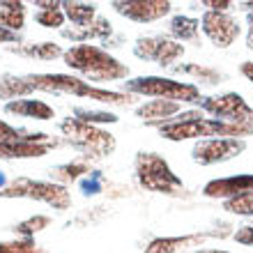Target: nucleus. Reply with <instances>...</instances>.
<instances>
[{"instance_id":"nucleus-1","label":"nucleus","mask_w":253,"mask_h":253,"mask_svg":"<svg viewBox=\"0 0 253 253\" xmlns=\"http://www.w3.org/2000/svg\"><path fill=\"white\" fill-rule=\"evenodd\" d=\"M65 65L74 72L83 74L87 81L106 83V81H122L129 76V67L118 62L111 53L94 44H76L65 51Z\"/></svg>"},{"instance_id":"nucleus-2","label":"nucleus","mask_w":253,"mask_h":253,"mask_svg":"<svg viewBox=\"0 0 253 253\" xmlns=\"http://www.w3.org/2000/svg\"><path fill=\"white\" fill-rule=\"evenodd\" d=\"M26 81L33 85V90H44V92H65L76 94V97H85L101 104H113V106H126L131 104L133 97L129 92H111V90H97V87L87 85L85 81L79 76H69V74H30Z\"/></svg>"},{"instance_id":"nucleus-3","label":"nucleus","mask_w":253,"mask_h":253,"mask_svg":"<svg viewBox=\"0 0 253 253\" xmlns=\"http://www.w3.org/2000/svg\"><path fill=\"white\" fill-rule=\"evenodd\" d=\"M129 94H145V97H157L164 101H177V104H200V90L191 83L164 79V76H140V79L126 81L125 83Z\"/></svg>"},{"instance_id":"nucleus-4","label":"nucleus","mask_w":253,"mask_h":253,"mask_svg":"<svg viewBox=\"0 0 253 253\" xmlns=\"http://www.w3.org/2000/svg\"><path fill=\"white\" fill-rule=\"evenodd\" d=\"M136 177L140 187L157 193H180L184 191V184L177 175L170 170L164 157L154 152H140L136 157Z\"/></svg>"},{"instance_id":"nucleus-5","label":"nucleus","mask_w":253,"mask_h":253,"mask_svg":"<svg viewBox=\"0 0 253 253\" xmlns=\"http://www.w3.org/2000/svg\"><path fill=\"white\" fill-rule=\"evenodd\" d=\"M0 198H33L42 200L55 210H67L72 205V196L67 191L65 184L55 182H33L28 177H19L5 189H0Z\"/></svg>"},{"instance_id":"nucleus-6","label":"nucleus","mask_w":253,"mask_h":253,"mask_svg":"<svg viewBox=\"0 0 253 253\" xmlns=\"http://www.w3.org/2000/svg\"><path fill=\"white\" fill-rule=\"evenodd\" d=\"M60 129L67 138H69V143L76 145L79 150H83L85 154L104 157V154H111L115 150L113 133L104 131V129H99V126H94V125H87V122H81L76 118H69V120L60 122Z\"/></svg>"},{"instance_id":"nucleus-7","label":"nucleus","mask_w":253,"mask_h":253,"mask_svg":"<svg viewBox=\"0 0 253 253\" xmlns=\"http://www.w3.org/2000/svg\"><path fill=\"white\" fill-rule=\"evenodd\" d=\"M200 111L203 113H212L214 120L230 122V125H247L253 122V108L240 94L228 92L223 97H207L200 99Z\"/></svg>"},{"instance_id":"nucleus-8","label":"nucleus","mask_w":253,"mask_h":253,"mask_svg":"<svg viewBox=\"0 0 253 253\" xmlns=\"http://www.w3.org/2000/svg\"><path fill=\"white\" fill-rule=\"evenodd\" d=\"M133 53L140 60H154L161 67H173V62H177L184 55V46L170 37L152 35V37H140L133 46Z\"/></svg>"},{"instance_id":"nucleus-9","label":"nucleus","mask_w":253,"mask_h":253,"mask_svg":"<svg viewBox=\"0 0 253 253\" xmlns=\"http://www.w3.org/2000/svg\"><path fill=\"white\" fill-rule=\"evenodd\" d=\"M242 150H244V143L237 138H210L196 143L191 157L196 164L210 166V164H216V161L230 159L235 154H240Z\"/></svg>"},{"instance_id":"nucleus-10","label":"nucleus","mask_w":253,"mask_h":253,"mask_svg":"<svg viewBox=\"0 0 253 253\" xmlns=\"http://www.w3.org/2000/svg\"><path fill=\"white\" fill-rule=\"evenodd\" d=\"M203 33L214 42V46L226 48L240 37V26L226 12H205V16H203Z\"/></svg>"},{"instance_id":"nucleus-11","label":"nucleus","mask_w":253,"mask_h":253,"mask_svg":"<svg viewBox=\"0 0 253 253\" xmlns=\"http://www.w3.org/2000/svg\"><path fill=\"white\" fill-rule=\"evenodd\" d=\"M115 12L136 21V23H150L170 12V2L164 0H133V2H113Z\"/></svg>"},{"instance_id":"nucleus-12","label":"nucleus","mask_w":253,"mask_h":253,"mask_svg":"<svg viewBox=\"0 0 253 253\" xmlns=\"http://www.w3.org/2000/svg\"><path fill=\"white\" fill-rule=\"evenodd\" d=\"M205 196L210 198H237L244 193H253V175H240V177H228V180H214L205 187Z\"/></svg>"},{"instance_id":"nucleus-13","label":"nucleus","mask_w":253,"mask_h":253,"mask_svg":"<svg viewBox=\"0 0 253 253\" xmlns=\"http://www.w3.org/2000/svg\"><path fill=\"white\" fill-rule=\"evenodd\" d=\"M180 111H182V104H177V101L152 99L136 108V115H138L140 120H147L152 126H157V125H164V122L170 120V115H180Z\"/></svg>"},{"instance_id":"nucleus-14","label":"nucleus","mask_w":253,"mask_h":253,"mask_svg":"<svg viewBox=\"0 0 253 253\" xmlns=\"http://www.w3.org/2000/svg\"><path fill=\"white\" fill-rule=\"evenodd\" d=\"M5 113L19 115V118H33V120H53L55 111L40 99H14L5 104Z\"/></svg>"},{"instance_id":"nucleus-15","label":"nucleus","mask_w":253,"mask_h":253,"mask_svg":"<svg viewBox=\"0 0 253 253\" xmlns=\"http://www.w3.org/2000/svg\"><path fill=\"white\" fill-rule=\"evenodd\" d=\"M53 145L55 140L53 143H28V140L2 143L0 140V157L2 159H33V157H44Z\"/></svg>"},{"instance_id":"nucleus-16","label":"nucleus","mask_w":253,"mask_h":253,"mask_svg":"<svg viewBox=\"0 0 253 253\" xmlns=\"http://www.w3.org/2000/svg\"><path fill=\"white\" fill-rule=\"evenodd\" d=\"M207 237H210V233L184 235V237H157V240H152L147 244L145 253H177L187 247H196V244H200Z\"/></svg>"},{"instance_id":"nucleus-17","label":"nucleus","mask_w":253,"mask_h":253,"mask_svg":"<svg viewBox=\"0 0 253 253\" xmlns=\"http://www.w3.org/2000/svg\"><path fill=\"white\" fill-rule=\"evenodd\" d=\"M108 35H111V23L106 19H97L85 28H72V30H62V37L72 42H85V40H106Z\"/></svg>"},{"instance_id":"nucleus-18","label":"nucleus","mask_w":253,"mask_h":253,"mask_svg":"<svg viewBox=\"0 0 253 253\" xmlns=\"http://www.w3.org/2000/svg\"><path fill=\"white\" fill-rule=\"evenodd\" d=\"M62 12L67 19H72L76 28H85L97 19V7L87 2H62Z\"/></svg>"},{"instance_id":"nucleus-19","label":"nucleus","mask_w":253,"mask_h":253,"mask_svg":"<svg viewBox=\"0 0 253 253\" xmlns=\"http://www.w3.org/2000/svg\"><path fill=\"white\" fill-rule=\"evenodd\" d=\"M23 2H0V28H5L9 33H16L23 28Z\"/></svg>"},{"instance_id":"nucleus-20","label":"nucleus","mask_w":253,"mask_h":253,"mask_svg":"<svg viewBox=\"0 0 253 253\" xmlns=\"http://www.w3.org/2000/svg\"><path fill=\"white\" fill-rule=\"evenodd\" d=\"M12 51L21 55H28V58H37V60H53L58 55H65L58 44L53 42H42V44H26V46H9Z\"/></svg>"},{"instance_id":"nucleus-21","label":"nucleus","mask_w":253,"mask_h":253,"mask_svg":"<svg viewBox=\"0 0 253 253\" xmlns=\"http://www.w3.org/2000/svg\"><path fill=\"white\" fill-rule=\"evenodd\" d=\"M0 140L2 143H19V140H28V143H53L46 133H33L26 129H16V126L7 125L0 120Z\"/></svg>"},{"instance_id":"nucleus-22","label":"nucleus","mask_w":253,"mask_h":253,"mask_svg":"<svg viewBox=\"0 0 253 253\" xmlns=\"http://www.w3.org/2000/svg\"><path fill=\"white\" fill-rule=\"evenodd\" d=\"M37 14L35 21L44 28H60L65 23V12H62L60 2H37Z\"/></svg>"},{"instance_id":"nucleus-23","label":"nucleus","mask_w":253,"mask_h":253,"mask_svg":"<svg viewBox=\"0 0 253 253\" xmlns=\"http://www.w3.org/2000/svg\"><path fill=\"white\" fill-rule=\"evenodd\" d=\"M198 21L191 16H173L170 19V35L177 42H196L198 40Z\"/></svg>"},{"instance_id":"nucleus-24","label":"nucleus","mask_w":253,"mask_h":253,"mask_svg":"<svg viewBox=\"0 0 253 253\" xmlns=\"http://www.w3.org/2000/svg\"><path fill=\"white\" fill-rule=\"evenodd\" d=\"M33 92V85L23 79H16V76H2L0 79V97L2 99H21L23 94H30Z\"/></svg>"},{"instance_id":"nucleus-25","label":"nucleus","mask_w":253,"mask_h":253,"mask_svg":"<svg viewBox=\"0 0 253 253\" xmlns=\"http://www.w3.org/2000/svg\"><path fill=\"white\" fill-rule=\"evenodd\" d=\"M48 223H51V219L48 216H44V214H37V216H30V219L21 221L19 226H14V235H19L21 240H33L35 233H42L44 228H48Z\"/></svg>"},{"instance_id":"nucleus-26","label":"nucleus","mask_w":253,"mask_h":253,"mask_svg":"<svg viewBox=\"0 0 253 253\" xmlns=\"http://www.w3.org/2000/svg\"><path fill=\"white\" fill-rule=\"evenodd\" d=\"M90 166L87 164H81V161H74V164H65V166H58L53 170V177L60 182H76L81 180V175H90Z\"/></svg>"},{"instance_id":"nucleus-27","label":"nucleus","mask_w":253,"mask_h":253,"mask_svg":"<svg viewBox=\"0 0 253 253\" xmlns=\"http://www.w3.org/2000/svg\"><path fill=\"white\" fill-rule=\"evenodd\" d=\"M74 115H76V120L81 122H87V125H99V122H118L113 113H106V111H90V108H74Z\"/></svg>"},{"instance_id":"nucleus-28","label":"nucleus","mask_w":253,"mask_h":253,"mask_svg":"<svg viewBox=\"0 0 253 253\" xmlns=\"http://www.w3.org/2000/svg\"><path fill=\"white\" fill-rule=\"evenodd\" d=\"M0 253H46L35 244V240H16V242H0Z\"/></svg>"},{"instance_id":"nucleus-29","label":"nucleus","mask_w":253,"mask_h":253,"mask_svg":"<svg viewBox=\"0 0 253 253\" xmlns=\"http://www.w3.org/2000/svg\"><path fill=\"white\" fill-rule=\"evenodd\" d=\"M173 69L175 72H182V74H193V76L203 79L205 83H216V81L221 79L219 72H214L210 67H200V65H177V67H173Z\"/></svg>"},{"instance_id":"nucleus-30","label":"nucleus","mask_w":253,"mask_h":253,"mask_svg":"<svg viewBox=\"0 0 253 253\" xmlns=\"http://www.w3.org/2000/svg\"><path fill=\"white\" fill-rule=\"evenodd\" d=\"M235 240L242 242V244H253V226H244L242 230H237Z\"/></svg>"},{"instance_id":"nucleus-31","label":"nucleus","mask_w":253,"mask_h":253,"mask_svg":"<svg viewBox=\"0 0 253 253\" xmlns=\"http://www.w3.org/2000/svg\"><path fill=\"white\" fill-rule=\"evenodd\" d=\"M203 5L210 7V12H226V9H230V2H216V0H207Z\"/></svg>"},{"instance_id":"nucleus-32","label":"nucleus","mask_w":253,"mask_h":253,"mask_svg":"<svg viewBox=\"0 0 253 253\" xmlns=\"http://www.w3.org/2000/svg\"><path fill=\"white\" fill-rule=\"evenodd\" d=\"M0 42L14 44V42H16V33H9V30H5V28H0Z\"/></svg>"},{"instance_id":"nucleus-33","label":"nucleus","mask_w":253,"mask_h":253,"mask_svg":"<svg viewBox=\"0 0 253 253\" xmlns=\"http://www.w3.org/2000/svg\"><path fill=\"white\" fill-rule=\"evenodd\" d=\"M242 74H244V76H247V79L253 83V62H247V65H242Z\"/></svg>"},{"instance_id":"nucleus-34","label":"nucleus","mask_w":253,"mask_h":253,"mask_svg":"<svg viewBox=\"0 0 253 253\" xmlns=\"http://www.w3.org/2000/svg\"><path fill=\"white\" fill-rule=\"evenodd\" d=\"M249 46L253 48V14H251V30H249Z\"/></svg>"},{"instance_id":"nucleus-35","label":"nucleus","mask_w":253,"mask_h":253,"mask_svg":"<svg viewBox=\"0 0 253 253\" xmlns=\"http://www.w3.org/2000/svg\"><path fill=\"white\" fill-rule=\"evenodd\" d=\"M196 253H228V251H216V249H210V251H196Z\"/></svg>"}]
</instances>
